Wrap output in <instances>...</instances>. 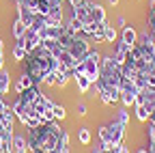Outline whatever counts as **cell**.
<instances>
[{
	"instance_id": "obj_1",
	"label": "cell",
	"mask_w": 155,
	"mask_h": 153,
	"mask_svg": "<svg viewBox=\"0 0 155 153\" xmlns=\"http://www.w3.org/2000/svg\"><path fill=\"white\" fill-rule=\"evenodd\" d=\"M65 134V129L58 125V121L41 123L35 129H28V149L30 153H50L58 147V140Z\"/></svg>"
},
{
	"instance_id": "obj_2",
	"label": "cell",
	"mask_w": 155,
	"mask_h": 153,
	"mask_svg": "<svg viewBox=\"0 0 155 153\" xmlns=\"http://www.w3.org/2000/svg\"><path fill=\"white\" fill-rule=\"evenodd\" d=\"M58 43H61V48H65L73 58L80 63L84 56L91 52V41L84 39V37H78V35H71V32H65L61 39H58Z\"/></svg>"
},
{
	"instance_id": "obj_3",
	"label": "cell",
	"mask_w": 155,
	"mask_h": 153,
	"mask_svg": "<svg viewBox=\"0 0 155 153\" xmlns=\"http://www.w3.org/2000/svg\"><path fill=\"white\" fill-rule=\"evenodd\" d=\"M125 131H127V125L112 119L110 123H106L97 129V136H99L101 145H121L125 140Z\"/></svg>"
},
{
	"instance_id": "obj_4",
	"label": "cell",
	"mask_w": 155,
	"mask_h": 153,
	"mask_svg": "<svg viewBox=\"0 0 155 153\" xmlns=\"http://www.w3.org/2000/svg\"><path fill=\"white\" fill-rule=\"evenodd\" d=\"M75 73H84L86 78H91L93 82H97V80H99V73H101V54L91 48V52L84 56L80 63H78ZM75 73H73V75H75Z\"/></svg>"
},
{
	"instance_id": "obj_5",
	"label": "cell",
	"mask_w": 155,
	"mask_h": 153,
	"mask_svg": "<svg viewBox=\"0 0 155 153\" xmlns=\"http://www.w3.org/2000/svg\"><path fill=\"white\" fill-rule=\"evenodd\" d=\"M24 63V71L32 78V82L39 86V84H43V80H45V67H43V63H41V58H37L35 54H26V58L22 61Z\"/></svg>"
},
{
	"instance_id": "obj_6",
	"label": "cell",
	"mask_w": 155,
	"mask_h": 153,
	"mask_svg": "<svg viewBox=\"0 0 155 153\" xmlns=\"http://www.w3.org/2000/svg\"><path fill=\"white\" fill-rule=\"evenodd\" d=\"M136 95H138V86H136L129 78L123 75V80H121V104L125 108H131L136 104Z\"/></svg>"
},
{
	"instance_id": "obj_7",
	"label": "cell",
	"mask_w": 155,
	"mask_h": 153,
	"mask_svg": "<svg viewBox=\"0 0 155 153\" xmlns=\"http://www.w3.org/2000/svg\"><path fill=\"white\" fill-rule=\"evenodd\" d=\"M17 43H22V45H24V50H26V54H30L32 50H37L39 45H41V35L28 28V30L24 32L22 39H17Z\"/></svg>"
},
{
	"instance_id": "obj_8",
	"label": "cell",
	"mask_w": 155,
	"mask_h": 153,
	"mask_svg": "<svg viewBox=\"0 0 155 153\" xmlns=\"http://www.w3.org/2000/svg\"><path fill=\"white\" fill-rule=\"evenodd\" d=\"M11 110L15 112V119H17L19 123H24V121L30 117V114H35V108H32V104H24V101H19V99H15V101H13Z\"/></svg>"
},
{
	"instance_id": "obj_9",
	"label": "cell",
	"mask_w": 155,
	"mask_h": 153,
	"mask_svg": "<svg viewBox=\"0 0 155 153\" xmlns=\"http://www.w3.org/2000/svg\"><path fill=\"white\" fill-rule=\"evenodd\" d=\"M71 15L75 17V20H80L82 24H93V17H91V7H88V0H84L82 5L78 7H71Z\"/></svg>"
},
{
	"instance_id": "obj_10",
	"label": "cell",
	"mask_w": 155,
	"mask_h": 153,
	"mask_svg": "<svg viewBox=\"0 0 155 153\" xmlns=\"http://www.w3.org/2000/svg\"><path fill=\"white\" fill-rule=\"evenodd\" d=\"M39 95H41V91H39V86H37V84H32V86L24 88L22 93H17V99H19V101H24V104H35Z\"/></svg>"
},
{
	"instance_id": "obj_11",
	"label": "cell",
	"mask_w": 155,
	"mask_h": 153,
	"mask_svg": "<svg viewBox=\"0 0 155 153\" xmlns=\"http://www.w3.org/2000/svg\"><path fill=\"white\" fill-rule=\"evenodd\" d=\"M32 108H35V114H39V117H41L43 112H48V110H52V108H54V101L48 97V95H39L37 101L32 104Z\"/></svg>"
},
{
	"instance_id": "obj_12",
	"label": "cell",
	"mask_w": 155,
	"mask_h": 153,
	"mask_svg": "<svg viewBox=\"0 0 155 153\" xmlns=\"http://www.w3.org/2000/svg\"><path fill=\"white\" fill-rule=\"evenodd\" d=\"M88 7H91V17H93V22L104 24V22H106V9H104L99 2H91V0H88Z\"/></svg>"
},
{
	"instance_id": "obj_13",
	"label": "cell",
	"mask_w": 155,
	"mask_h": 153,
	"mask_svg": "<svg viewBox=\"0 0 155 153\" xmlns=\"http://www.w3.org/2000/svg\"><path fill=\"white\" fill-rule=\"evenodd\" d=\"M121 41L127 43L129 48H134L136 43H138V32H136L134 26H125V28H123V32H121Z\"/></svg>"
},
{
	"instance_id": "obj_14",
	"label": "cell",
	"mask_w": 155,
	"mask_h": 153,
	"mask_svg": "<svg viewBox=\"0 0 155 153\" xmlns=\"http://www.w3.org/2000/svg\"><path fill=\"white\" fill-rule=\"evenodd\" d=\"M35 15H37V13H35L30 7H26V5H17V17H19V20H22L26 26H30V24H32Z\"/></svg>"
},
{
	"instance_id": "obj_15",
	"label": "cell",
	"mask_w": 155,
	"mask_h": 153,
	"mask_svg": "<svg viewBox=\"0 0 155 153\" xmlns=\"http://www.w3.org/2000/svg\"><path fill=\"white\" fill-rule=\"evenodd\" d=\"M73 80H75V86H78V91H80L82 95H86V93H88V88L93 86V80H91V78H86L84 73H75V75H73Z\"/></svg>"
},
{
	"instance_id": "obj_16",
	"label": "cell",
	"mask_w": 155,
	"mask_h": 153,
	"mask_svg": "<svg viewBox=\"0 0 155 153\" xmlns=\"http://www.w3.org/2000/svg\"><path fill=\"white\" fill-rule=\"evenodd\" d=\"M134 112H136V119H138L140 123H147L149 119H151V108L149 106H144V104H134Z\"/></svg>"
},
{
	"instance_id": "obj_17",
	"label": "cell",
	"mask_w": 155,
	"mask_h": 153,
	"mask_svg": "<svg viewBox=\"0 0 155 153\" xmlns=\"http://www.w3.org/2000/svg\"><path fill=\"white\" fill-rule=\"evenodd\" d=\"M13 123H15V112L11 108H7L2 114H0V125H2L7 131H13Z\"/></svg>"
},
{
	"instance_id": "obj_18",
	"label": "cell",
	"mask_w": 155,
	"mask_h": 153,
	"mask_svg": "<svg viewBox=\"0 0 155 153\" xmlns=\"http://www.w3.org/2000/svg\"><path fill=\"white\" fill-rule=\"evenodd\" d=\"M28 140L24 136H13V153H28Z\"/></svg>"
},
{
	"instance_id": "obj_19",
	"label": "cell",
	"mask_w": 155,
	"mask_h": 153,
	"mask_svg": "<svg viewBox=\"0 0 155 153\" xmlns=\"http://www.w3.org/2000/svg\"><path fill=\"white\" fill-rule=\"evenodd\" d=\"M9 88H11V75H9V71L0 69V97L9 93Z\"/></svg>"
},
{
	"instance_id": "obj_20",
	"label": "cell",
	"mask_w": 155,
	"mask_h": 153,
	"mask_svg": "<svg viewBox=\"0 0 155 153\" xmlns=\"http://www.w3.org/2000/svg\"><path fill=\"white\" fill-rule=\"evenodd\" d=\"M35 82H32V78H30V75L26 73V71H22V75H19V80L15 82V91L17 93H22L24 88H28V86H32Z\"/></svg>"
},
{
	"instance_id": "obj_21",
	"label": "cell",
	"mask_w": 155,
	"mask_h": 153,
	"mask_svg": "<svg viewBox=\"0 0 155 153\" xmlns=\"http://www.w3.org/2000/svg\"><path fill=\"white\" fill-rule=\"evenodd\" d=\"M52 5H54V0H37L35 2V13L37 15H48Z\"/></svg>"
},
{
	"instance_id": "obj_22",
	"label": "cell",
	"mask_w": 155,
	"mask_h": 153,
	"mask_svg": "<svg viewBox=\"0 0 155 153\" xmlns=\"http://www.w3.org/2000/svg\"><path fill=\"white\" fill-rule=\"evenodd\" d=\"M26 30H28V26H26V24H24V22L17 17V20L13 22V37H15V39H22Z\"/></svg>"
},
{
	"instance_id": "obj_23",
	"label": "cell",
	"mask_w": 155,
	"mask_h": 153,
	"mask_svg": "<svg viewBox=\"0 0 155 153\" xmlns=\"http://www.w3.org/2000/svg\"><path fill=\"white\" fill-rule=\"evenodd\" d=\"M78 140H80V145H88V142L93 140L91 129H88V127H80V129H78Z\"/></svg>"
},
{
	"instance_id": "obj_24",
	"label": "cell",
	"mask_w": 155,
	"mask_h": 153,
	"mask_svg": "<svg viewBox=\"0 0 155 153\" xmlns=\"http://www.w3.org/2000/svg\"><path fill=\"white\" fill-rule=\"evenodd\" d=\"M41 123H43V121H41V117H39V114H30V117H28V119H26L22 125H24L26 129H35V127H39V125H41Z\"/></svg>"
},
{
	"instance_id": "obj_25",
	"label": "cell",
	"mask_w": 155,
	"mask_h": 153,
	"mask_svg": "<svg viewBox=\"0 0 155 153\" xmlns=\"http://www.w3.org/2000/svg\"><path fill=\"white\" fill-rule=\"evenodd\" d=\"M30 30H35V32H39L41 35L43 32V28H45V22H43V15H35V20H32V24L28 26Z\"/></svg>"
},
{
	"instance_id": "obj_26",
	"label": "cell",
	"mask_w": 155,
	"mask_h": 153,
	"mask_svg": "<svg viewBox=\"0 0 155 153\" xmlns=\"http://www.w3.org/2000/svg\"><path fill=\"white\" fill-rule=\"evenodd\" d=\"M104 37H106V41L108 43H112V41H116V28L112 26V24H104Z\"/></svg>"
},
{
	"instance_id": "obj_27",
	"label": "cell",
	"mask_w": 155,
	"mask_h": 153,
	"mask_svg": "<svg viewBox=\"0 0 155 153\" xmlns=\"http://www.w3.org/2000/svg\"><path fill=\"white\" fill-rule=\"evenodd\" d=\"M116 121L123 123V125H129V108L121 106L119 110H116Z\"/></svg>"
},
{
	"instance_id": "obj_28",
	"label": "cell",
	"mask_w": 155,
	"mask_h": 153,
	"mask_svg": "<svg viewBox=\"0 0 155 153\" xmlns=\"http://www.w3.org/2000/svg\"><path fill=\"white\" fill-rule=\"evenodd\" d=\"M147 22H149V30L155 32V0H151V7L147 13Z\"/></svg>"
},
{
	"instance_id": "obj_29",
	"label": "cell",
	"mask_w": 155,
	"mask_h": 153,
	"mask_svg": "<svg viewBox=\"0 0 155 153\" xmlns=\"http://www.w3.org/2000/svg\"><path fill=\"white\" fill-rule=\"evenodd\" d=\"M52 114H54V119H56V121H63V119L67 117V110H65V106H63V104H54Z\"/></svg>"
},
{
	"instance_id": "obj_30",
	"label": "cell",
	"mask_w": 155,
	"mask_h": 153,
	"mask_svg": "<svg viewBox=\"0 0 155 153\" xmlns=\"http://www.w3.org/2000/svg\"><path fill=\"white\" fill-rule=\"evenodd\" d=\"M13 58H15V61H19V63L26 58V50H24V45H22V43H15V48H13Z\"/></svg>"
},
{
	"instance_id": "obj_31",
	"label": "cell",
	"mask_w": 155,
	"mask_h": 153,
	"mask_svg": "<svg viewBox=\"0 0 155 153\" xmlns=\"http://www.w3.org/2000/svg\"><path fill=\"white\" fill-rule=\"evenodd\" d=\"M56 75H58V80H56V86H58V88L67 86V82H69V75H67L65 71H61V69H56Z\"/></svg>"
},
{
	"instance_id": "obj_32",
	"label": "cell",
	"mask_w": 155,
	"mask_h": 153,
	"mask_svg": "<svg viewBox=\"0 0 155 153\" xmlns=\"http://www.w3.org/2000/svg\"><path fill=\"white\" fill-rule=\"evenodd\" d=\"M56 80H58L56 71H48V73H45V80H43V84H48V86H56Z\"/></svg>"
},
{
	"instance_id": "obj_33",
	"label": "cell",
	"mask_w": 155,
	"mask_h": 153,
	"mask_svg": "<svg viewBox=\"0 0 155 153\" xmlns=\"http://www.w3.org/2000/svg\"><path fill=\"white\" fill-rule=\"evenodd\" d=\"M147 142H155V125L147 121Z\"/></svg>"
},
{
	"instance_id": "obj_34",
	"label": "cell",
	"mask_w": 155,
	"mask_h": 153,
	"mask_svg": "<svg viewBox=\"0 0 155 153\" xmlns=\"http://www.w3.org/2000/svg\"><path fill=\"white\" fill-rule=\"evenodd\" d=\"M144 80H147V86H155V67L144 73Z\"/></svg>"
},
{
	"instance_id": "obj_35",
	"label": "cell",
	"mask_w": 155,
	"mask_h": 153,
	"mask_svg": "<svg viewBox=\"0 0 155 153\" xmlns=\"http://www.w3.org/2000/svg\"><path fill=\"white\" fill-rule=\"evenodd\" d=\"M75 112H78V117H84V114L88 112L86 110V104H75Z\"/></svg>"
},
{
	"instance_id": "obj_36",
	"label": "cell",
	"mask_w": 155,
	"mask_h": 153,
	"mask_svg": "<svg viewBox=\"0 0 155 153\" xmlns=\"http://www.w3.org/2000/svg\"><path fill=\"white\" fill-rule=\"evenodd\" d=\"M119 153H129V147H127L125 142H121V145H119Z\"/></svg>"
},
{
	"instance_id": "obj_37",
	"label": "cell",
	"mask_w": 155,
	"mask_h": 153,
	"mask_svg": "<svg viewBox=\"0 0 155 153\" xmlns=\"http://www.w3.org/2000/svg\"><path fill=\"white\" fill-rule=\"evenodd\" d=\"M147 151L149 153H155V142H147Z\"/></svg>"
},
{
	"instance_id": "obj_38",
	"label": "cell",
	"mask_w": 155,
	"mask_h": 153,
	"mask_svg": "<svg viewBox=\"0 0 155 153\" xmlns=\"http://www.w3.org/2000/svg\"><path fill=\"white\" fill-rule=\"evenodd\" d=\"M82 2H84V0H69L71 7H78V5H82Z\"/></svg>"
},
{
	"instance_id": "obj_39",
	"label": "cell",
	"mask_w": 155,
	"mask_h": 153,
	"mask_svg": "<svg viewBox=\"0 0 155 153\" xmlns=\"http://www.w3.org/2000/svg\"><path fill=\"white\" fill-rule=\"evenodd\" d=\"M5 110H7V104H5V101H2V97H0V114H2V112H5Z\"/></svg>"
},
{
	"instance_id": "obj_40",
	"label": "cell",
	"mask_w": 155,
	"mask_h": 153,
	"mask_svg": "<svg viewBox=\"0 0 155 153\" xmlns=\"http://www.w3.org/2000/svg\"><path fill=\"white\" fill-rule=\"evenodd\" d=\"M116 24H119V26H123V28H125V17L121 15V17H119V20H116Z\"/></svg>"
},
{
	"instance_id": "obj_41",
	"label": "cell",
	"mask_w": 155,
	"mask_h": 153,
	"mask_svg": "<svg viewBox=\"0 0 155 153\" xmlns=\"http://www.w3.org/2000/svg\"><path fill=\"white\" fill-rule=\"evenodd\" d=\"M93 153H106V149L99 145V147H97V149H93Z\"/></svg>"
},
{
	"instance_id": "obj_42",
	"label": "cell",
	"mask_w": 155,
	"mask_h": 153,
	"mask_svg": "<svg viewBox=\"0 0 155 153\" xmlns=\"http://www.w3.org/2000/svg\"><path fill=\"white\" fill-rule=\"evenodd\" d=\"M149 123H153V125H155V110L151 112V119H149Z\"/></svg>"
},
{
	"instance_id": "obj_43",
	"label": "cell",
	"mask_w": 155,
	"mask_h": 153,
	"mask_svg": "<svg viewBox=\"0 0 155 153\" xmlns=\"http://www.w3.org/2000/svg\"><path fill=\"white\" fill-rule=\"evenodd\" d=\"M108 5H112V7H116V5H119V0H108Z\"/></svg>"
},
{
	"instance_id": "obj_44",
	"label": "cell",
	"mask_w": 155,
	"mask_h": 153,
	"mask_svg": "<svg viewBox=\"0 0 155 153\" xmlns=\"http://www.w3.org/2000/svg\"><path fill=\"white\" fill-rule=\"evenodd\" d=\"M2 65H5V61H2V52H0V69H2Z\"/></svg>"
},
{
	"instance_id": "obj_45",
	"label": "cell",
	"mask_w": 155,
	"mask_h": 153,
	"mask_svg": "<svg viewBox=\"0 0 155 153\" xmlns=\"http://www.w3.org/2000/svg\"><path fill=\"white\" fill-rule=\"evenodd\" d=\"M153 50H155V32H153Z\"/></svg>"
},
{
	"instance_id": "obj_46",
	"label": "cell",
	"mask_w": 155,
	"mask_h": 153,
	"mask_svg": "<svg viewBox=\"0 0 155 153\" xmlns=\"http://www.w3.org/2000/svg\"><path fill=\"white\" fill-rule=\"evenodd\" d=\"M0 52H2V39H0Z\"/></svg>"
}]
</instances>
